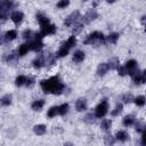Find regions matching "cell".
Masks as SVG:
<instances>
[{"label": "cell", "instance_id": "35", "mask_svg": "<svg viewBox=\"0 0 146 146\" xmlns=\"http://www.w3.org/2000/svg\"><path fill=\"white\" fill-rule=\"evenodd\" d=\"M68 5H70V0H59L56 6H57V8H59V9H64V8H66Z\"/></svg>", "mask_w": 146, "mask_h": 146}, {"label": "cell", "instance_id": "44", "mask_svg": "<svg viewBox=\"0 0 146 146\" xmlns=\"http://www.w3.org/2000/svg\"><path fill=\"white\" fill-rule=\"evenodd\" d=\"M106 1H107V2H110V3H113V2H115L116 0H106Z\"/></svg>", "mask_w": 146, "mask_h": 146}, {"label": "cell", "instance_id": "38", "mask_svg": "<svg viewBox=\"0 0 146 146\" xmlns=\"http://www.w3.org/2000/svg\"><path fill=\"white\" fill-rule=\"evenodd\" d=\"M117 73H119L121 76H123V75L128 74V70H127L125 66H119V68H117Z\"/></svg>", "mask_w": 146, "mask_h": 146}, {"label": "cell", "instance_id": "2", "mask_svg": "<svg viewBox=\"0 0 146 146\" xmlns=\"http://www.w3.org/2000/svg\"><path fill=\"white\" fill-rule=\"evenodd\" d=\"M75 42H76L75 36H74V35H71V36L65 41V43H63L62 47L58 49V51H57V54H56L57 57H65V56L68 54L70 49L75 46Z\"/></svg>", "mask_w": 146, "mask_h": 146}, {"label": "cell", "instance_id": "12", "mask_svg": "<svg viewBox=\"0 0 146 146\" xmlns=\"http://www.w3.org/2000/svg\"><path fill=\"white\" fill-rule=\"evenodd\" d=\"M23 17H24V15H23V13L22 11H14L13 14H11V16H10V18H11V21L16 24V25H18V24H21V22L23 21Z\"/></svg>", "mask_w": 146, "mask_h": 146}, {"label": "cell", "instance_id": "3", "mask_svg": "<svg viewBox=\"0 0 146 146\" xmlns=\"http://www.w3.org/2000/svg\"><path fill=\"white\" fill-rule=\"evenodd\" d=\"M106 41V39H105V36H104V34L102 33V32H92L91 34H89L87 38H86V40L83 41V43L84 44H100V43H104Z\"/></svg>", "mask_w": 146, "mask_h": 146}, {"label": "cell", "instance_id": "25", "mask_svg": "<svg viewBox=\"0 0 146 146\" xmlns=\"http://www.w3.org/2000/svg\"><path fill=\"white\" fill-rule=\"evenodd\" d=\"M83 121H84V123H87V124H92V123L96 121V114L88 113V114L83 117Z\"/></svg>", "mask_w": 146, "mask_h": 146}, {"label": "cell", "instance_id": "31", "mask_svg": "<svg viewBox=\"0 0 146 146\" xmlns=\"http://www.w3.org/2000/svg\"><path fill=\"white\" fill-rule=\"evenodd\" d=\"M120 99H121V100H123L125 104H128V103H131L132 100H135L131 94H125V95H122V96L120 97Z\"/></svg>", "mask_w": 146, "mask_h": 146}, {"label": "cell", "instance_id": "16", "mask_svg": "<svg viewBox=\"0 0 146 146\" xmlns=\"http://www.w3.org/2000/svg\"><path fill=\"white\" fill-rule=\"evenodd\" d=\"M108 70H110V67H108V64L107 63H100L98 65V67H97V74L100 75V76H103Z\"/></svg>", "mask_w": 146, "mask_h": 146}, {"label": "cell", "instance_id": "22", "mask_svg": "<svg viewBox=\"0 0 146 146\" xmlns=\"http://www.w3.org/2000/svg\"><path fill=\"white\" fill-rule=\"evenodd\" d=\"M115 137H116V139L120 140V141H127V140H129V135H128L125 131H123V130L117 131Z\"/></svg>", "mask_w": 146, "mask_h": 146}, {"label": "cell", "instance_id": "34", "mask_svg": "<svg viewBox=\"0 0 146 146\" xmlns=\"http://www.w3.org/2000/svg\"><path fill=\"white\" fill-rule=\"evenodd\" d=\"M135 103L137 106H144L145 103H146V99L144 96H138L137 98H135Z\"/></svg>", "mask_w": 146, "mask_h": 146}, {"label": "cell", "instance_id": "7", "mask_svg": "<svg viewBox=\"0 0 146 146\" xmlns=\"http://www.w3.org/2000/svg\"><path fill=\"white\" fill-rule=\"evenodd\" d=\"M56 32V25H52V24H48L46 26H42L41 27V31L39 32L41 34V36H46L48 34H54Z\"/></svg>", "mask_w": 146, "mask_h": 146}, {"label": "cell", "instance_id": "46", "mask_svg": "<svg viewBox=\"0 0 146 146\" xmlns=\"http://www.w3.org/2000/svg\"><path fill=\"white\" fill-rule=\"evenodd\" d=\"M82 1H87V0H82Z\"/></svg>", "mask_w": 146, "mask_h": 146}, {"label": "cell", "instance_id": "4", "mask_svg": "<svg viewBox=\"0 0 146 146\" xmlns=\"http://www.w3.org/2000/svg\"><path fill=\"white\" fill-rule=\"evenodd\" d=\"M14 6H15L14 0H1V3H0V18H1V23H5V21L8 17L9 10Z\"/></svg>", "mask_w": 146, "mask_h": 146}, {"label": "cell", "instance_id": "45", "mask_svg": "<svg viewBox=\"0 0 146 146\" xmlns=\"http://www.w3.org/2000/svg\"><path fill=\"white\" fill-rule=\"evenodd\" d=\"M143 74H144V75H145V76H146V70H145V71H144V72H143Z\"/></svg>", "mask_w": 146, "mask_h": 146}, {"label": "cell", "instance_id": "29", "mask_svg": "<svg viewBox=\"0 0 146 146\" xmlns=\"http://www.w3.org/2000/svg\"><path fill=\"white\" fill-rule=\"evenodd\" d=\"M119 33H111L108 36H107V41L110 42V43H113V44H115L116 43V41H117V39H119Z\"/></svg>", "mask_w": 146, "mask_h": 146}, {"label": "cell", "instance_id": "24", "mask_svg": "<svg viewBox=\"0 0 146 146\" xmlns=\"http://www.w3.org/2000/svg\"><path fill=\"white\" fill-rule=\"evenodd\" d=\"M44 105V100L43 99H39L32 103V110L33 111H40Z\"/></svg>", "mask_w": 146, "mask_h": 146}, {"label": "cell", "instance_id": "39", "mask_svg": "<svg viewBox=\"0 0 146 146\" xmlns=\"http://www.w3.org/2000/svg\"><path fill=\"white\" fill-rule=\"evenodd\" d=\"M31 35H32V31H31V30H25V31L23 32V39H25V40L30 39Z\"/></svg>", "mask_w": 146, "mask_h": 146}, {"label": "cell", "instance_id": "8", "mask_svg": "<svg viewBox=\"0 0 146 146\" xmlns=\"http://www.w3.org/2000/svg\"><path fill=\"white\" fill-rule=\"evenodd\" d=\"M97 17H98L97 11H96L95 9H89V10L86 13V15L83 16V22H84V23H90V22L95 21Z\"/></svg>", "mask_w": 146, "mask_h": 146}, {"label": "cell", "instance_id": "42", "mask_svg": "<svg viewBox=\"0 0 146 146\" xmlns=\"http://www.w3.org/2000/svg\"><path fill=\"white\" fill-rule=\"evenodd\" d=\"M141 144L143 145H146V128L144 129L143 131V137H141Z\"/></svg>", "mask_w": 146, "mask_h": 146}, {"label": "cell", "instance_id": "28", "mask_svg": "<svg viewBox=\"0 0 146 146\" xmlns=\"http://www.w3.org/2000/svg\"><path fill=\"white\" fill-rule=\"evenodd\" d=\"M112 127V121L111 120H103L102 124H100V128L104 130V131H108Z\"/></svg>", "mask_w": 146, "mask_h": 146}, {"label": "cell", "instance_id": "6", "mask_svg": "<svg viewBox=\"0 0 146 146\" xmlns=\"http://www.w3.org/2000/svg\"><path fill=\"white\" fill-rule=\"evenodd\" d=\"M80 18V13L79 11H73L72 14H70L67 17H66V19L64 21V24H65V26H71V25H73L74 23H76V21Z\"/></svg>", "mask_w": 146, "mask_h": 146}, {"label": "cell", "instance_id": "43", "mask_svg": "<svg viewBox=\"0 0 146 146\" xmlns=\"http://www.w3.org/2000/svg\"><path fill=\"white\" fill-rule=\"evenodd\" d=\"M140 22H141V24L146 27V15H144L143 17H141V19H140Z\"/></svg>", "mask_w": 146, "mask_h": 146}, {"label": "cell", "instance_id": "33", "mask_svg": "<svg viewBox=\"0 0 146 146\" xmlns=\"http://www.w3.org/2000/svg\"><path fill=\"white\" fill-rule=\"evenodd\" d=\"M82 30H83V24H82V23H79V24H75V25L73 26L72 32H73V34H78V33H80Z\"/></svg>", "mask_w": 146, "mask_h": 146}, {"label": "cell", "instance_id": "14", "mask_svg": "<svg viewBox=\"0 0 146 146\" xmlns=\"http://www.w3.org/2000/svg\"><path fill=\"white\" fill-rule=\"evenodd\" d=\"M75 108L79 112L86 111L87 110V100H86V98H79L76 100V103H75Z\"/></svg>", "mask_w": 146, "mask_h": 146}, {"label": "cell", "instance_id": "21", "mask_svg": "<svg viewBox=\"0 0 146 146\" xmlns=\"http://www.w3.org/2000/svg\"><path fill=\"white\" fill-rule=\"evenodd\" d=\"M132 80L135 82V84H143L146 82V76L144 74H136L135 76H132Z\"/></svg>", "mask_w": 146, "mask_h": 146}, {"label": "cell", "instance_id": "37", "mask_svg": "<svg viewBox=\"0 0 146 146\" xmlns=\"http://www.w3.org/2000/svg\"><path fill=\"white\" fill-rule=\"evenodd\" d=\"M104 140H105V144H106V145H113V144L115 143V139H114V137H112L111 135H107V136H105Z\"/></svg>", "mask_w": 146, "mask_h": 146}, {"label": "cell", "instance_id": "19", "mask_svg": "<svg viewBox=\"0 0 146 146\" xmlns=\"http://www.w3.org/2000/svg\"><path fill=\"white\" fill-rule=\"evenodd\" d=\"M135 120H136L135 116H133L132 114H129V115H127V116L123 117L122 123H123L124 127H130V125H132V124L135 123Z\"/></svg>", "mask_w": 146, "mask_h": 146}, {"label": "cell", "instance_id": "17", "mask_svg": "<svg viewBox=\"0 0 146 146\" xmlns=\"http://www.w3.org/2000/svg\"><path fill=\"white\" fill-rule=\"evenodd\" d=\"M46 130H47V127L44 124H36L33 127V131L35 135H39V136H42L46 133Z\"/></svg>", "mask_w": 146, "mask_h": 146}, {"label": "cell", "instance_id": "13", "mask_svg": "<svg viewBox=\"0 0 146 146\" xmlns=\"http://www.w3.org/2000/svg\"><path fill=\"white\" fill-rule=\"evenodd\" d=\"M35 17H36V21H38V23L40 24L41 27H42V26H46V25L49 24V18H48L46 15H43L42 13H38Z\"/></svg>", "mask_w": 146, "mask_h": 146}, {"label": "cell", "instance_id": "26", "mask_svg": "<svg viewBox=\"0 0 146 146\" xmlns=\"http://www.w3.org/2000/svg\"><path fill=\"white\" fill-rule=\"evenodd\" d=\"M11 99H13V97H11L10 94L5 95V96L1 98V105H2V106H9V105L11 104Z\"/></svg>", "mask_w": 146, "mask_h": 146}, {"label": "cell", "instance_id": "30", "mask_svg": "<svg viewBox=\"0 0 146 146\" xmlns=\"http://www.w3.org/2000/svg\"><path fill=\"white\" fill-rule=\"evenodd\" d=\"M68 112V105L67 104H62L60 106H58V114L59 115H65Z\"/></svg>", "mask_w": 146, "mask_h": 146}, {"label": "cell", "instance_id": "5", "mask_svg": "<svg viewBox=\"0 0 146 146\" xmlns=\"http://www.w3.org/2000/svg\"><path fill=\"white\" fill-rule=\"evenodd\" d=\"M107 110H108V105H107V102L106 99H103L96 107L95 110V114L97 117H104L107 113Z\"/></svg>", "mask_w": 146, "mask_h": 146}, {"label": "cell", "instance_id": "15", "mask_svg": "<svg viewBox=\"0 0 146 146\" xmlns=\"http://www.w3.org/2000/svg\"><path fill=\"white\" fill-rule=\"evenodd\" d=\"M18 56H19V55H17V54H15V52H11V54L7 55L6 57H3V60H6L8 64H11V65H14L15 63H17Z\"/></svg>", "mask_w": 146, "mask_h": 146}, {"label": "cell", "instance_id": "18", "mask_svg": "<svg viewBox=\"0 0 146 146\" xmlns=\"http://www.w3.org/2000/svg\"><path fill=\"white\" fill-rule=\"evenodd\" d=\"M84 59V52L82 50H76L73 54V62L75 63H81Z\"/></svg>", "mask_w": 146, "mask_h": 146}, {"label": "cell", "instance_id": "11", "mask_svg": "<svg viewBox=\"0 0 146 146\" xmlns=\"http://www.w3.org/2000/svg\"><path fill=\"white\" fill-rule=\"evenodd\" d=\"M30 46H31V50H34V51H40L43 47V43L41 41V39H34L33 41L30 42Z\"/></svg>", "mask_w": 146, "mask_h": 146}, {"label": "cell", "instance_id": "23", "mask_svg": "<svg viewBox=\"0 0 146 146\" xmlns=\"http://www.w3.org/2000/svg\"><path fill=\"white\" fill-rule=\"evenodd\" d=\"M108 67H110V70H117L119 68V58H116V57H114V58H111L110 60H108Z\"/></svg>", "mask_w": 146, "mask_h": 146}, {"label": "cell", "instance_id": "9", "mask_svg": "<svg viewBox=\"0 0 146 146\" xmlns=\"http://www.w3.org/2000/svg\"><path fill=\"white\" fill-rule=\"evenodd\" d=\"M16 36H17V32H16L15 30L7 31L5 34L1 35V43L3 44L6 41H11V40H14Z\"/></svg>", "mask_w": 146, "mask_h": 146}, {"label": "cell", "instance_id": "27", "mask_svg": "<svg viewBox=\"0 0 146 146\" xmlns=\"http://www.w3.org/2000/svg\"><path fill=\"white\" fill-rule=\"evenodd\" d=\"M26 81H27V78L25 75H18L16 78V80H15V84L17 87H21L23 84H26Z\"/></svg>", "mask_w": 146, "mask_h": 146}, {"label": "cell", "instance_id": "41", "mask_svg": "<svg viewBox=\"0 0 146 146\" xmlns=\"http://www.w3.org/2000/svg\"><path fill=\"white\" fill-rule=\"evenodd\" d=\"M143 128H145V127H143L141 122H138V123L136 124V131H137V132H141V131H143Z\"/></svg>", "mask_w": 146, "mask_h": 146}, {"label": "cell", "instance_id": "40", "mask_svg": "<svg viewBox=\"0 0 146 146\" xmlns=\"http://www.w3.org/2000/svg\"><path fill=\"white\" fill-rule=\"evenodd\" d=\"M33 84H34V80H33L32 78H27V81H26V87H27V88H31Z\"/></svg>", "mask_w": 146, "mask_h": 146}, {"label": "cell", "instance_id": "1", "mask_svg": "<svg viewBox=\"0 0 146 146\" xmlns=\"http://www.w3.org/2000/svg\"><path fill=\"white\" fill-rule=\"evenodd\" d=\"M40 87L44 94H55V95H60L65 89L64 83L58 79V76H51L47 80H42L40 82Z\"/></svg>", "mask_w": 146, "mask_h": 146}, {"label": "cell", "instance_id": "36", "mask_svg": "<svg viewBox=\"0 0 146 146\" xmlns=\"http://www.w3.org/2000/svg\"><path fill=\"white\" fill-rule=\"evenodd\" d=\"M122 108H123L122 104H116L115 108L112 111V115H113V116H116V115H119V114L122 112Z\"/></svg>", "mask_w": 146, "mask_h": 146}, {"label": "cell", "instance_id": "32", "mask_svg": "<svg viewBox=\"0 0 146 146\" xmlns=\"http://www.w3.org/2000/svg\"><path fill=\"white\" fill-rule=\"evenodd\" d=\"M58 114V106H52V107H50L49 110H48V113H47V115L49 116V117H54L55 115H57Z\"/></svg>", "mask_w": 146, "mask_h": 146}, {"label": "cell", "instance_id": "20", "mask_svg": "<svg viewBox=\"0 0 146 146\" xmlns=\"http://www.w3.org/2000/svg\"><path fill=\"white\" fill-rule=\"evenodd\" d=\"M29 50H31V46H30V42L27 43H23L19 46V49H18V55L19 56H24Z\"/></svg>", "mask_w": 146, "mask_h": 146}, {"label": "cell", "instance_id": "10", "mask_svg": "<svg viewBox=\"0 0 146 146\" xmlns=\"http://www.w3.org/2000/svg\"><path fill=\"white\" fill-rule=\"evenodd\" d=\"M46 65H47V63H46V56H44V54L40 55L38 58H35L33 60V67L34 68H41L42 66H46Z\"/></svg>", "mask_w": 146, "mask_h": 146}]
</instances>
